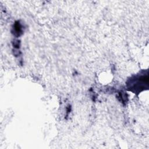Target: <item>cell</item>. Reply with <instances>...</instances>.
I'll use <instances>...</instances> for the list:
<instances>
[{"label": "cell", "mask_w": 149, "mask_h": 149, "mask_svg": "<svg viewBox=\"0 0 149 149\" xmlns=\"http://www.w3.org/2000/svg\"><path fill=\"white\" fill-rule=\"evenodd\" d=\"M13 29H14V33L16 36H19L22 34V28L21 24L19 22H17L15 23V24H14Z\"/></svg>", "instance_id": "cell-2"}, {"label": "cell", "mask_w": 149, "mask_h": 149, "mask_svg": "<svg viewBox=\"0 0 149 149\" xmlns=\"http://www.w3.org/2000/svg\"><path fill=\"white\" fill-rule=\"evenodd\" d=\"M148 77L147 74L136 76L135 78L130 79L129 83H127L128 90L134 93H139L143 90L146 87L148 88Z\"/></svg>", "instance_id": "cell-1"}]
</instances>
